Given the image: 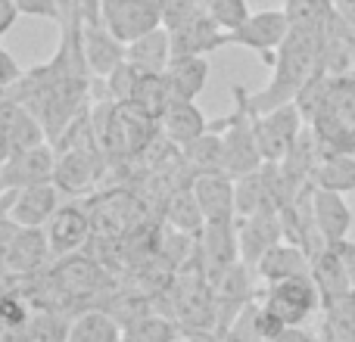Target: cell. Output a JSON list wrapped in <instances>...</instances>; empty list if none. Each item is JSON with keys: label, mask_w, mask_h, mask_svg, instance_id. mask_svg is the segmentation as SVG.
Instances as JSON below:
<instances>
[{"label": "cell", "mask_w": 355, "mask_h": 342, "mask_svg": "<svg viewBox=\"0 0 355 342\" xmlns=\"http://www.w3.org/2000/svg\"><path fill=\"white\" fill-rule=\"evenodd\" d=\"M321 44H324V35L300 28L290 31V37L281 44L275 56L271 81L262 91L250 93V109L271 112L284 103H296V97L306 91V84L321 72Z\"/></svg>", "instance_id": "1"}, {"label": "cell", "mask_w": 355, "mask_h": 342, "mask_svg": "<svg viewBox=\"0 0 355 342\" xmlns=\"http://www.w3.org/2000/svg\"><path fill=\"white\" fill-rule=\"evenodd\" d=\"M50 287L62 296L66 302H103L110 296V274L103 271V264L94 255H62L60 262L50 268Z\"/></svg>", "instance_id": "2"}, {"label": "cell", "mask_w": 355, "mask_h": 342, "mask_svg": "<svg viewBox=\"0 0 355 342\" xmlns=\"http://www.w3.org/2000/svg\"><path fill=\"white\" fill-rule=\"evenodd\" d=\"M265 308L275 318H281L287 327H300L312 318L321 308V293L315 287L312 274H300V277H287V280L268 283L259 296Z\"/></svg>", "instance_id": "3"}, {"label": "cell", "mask_w": 355, "mask_h": 342, "mask_svg": "<svg viewBox=\"0 0 355 342\" xmlns=\"http://www.w3.org/2000/svg\"><path fill=\"white\" fill-rule=\"evenodd\" d=\"M290 19L284 10H259L250 12L243 25H237L234 31H227V47H246L252 53H259V60L265 66H275V56L281 50V44L290 37Z\"/></svg>", "instance_id": "4"}, {"label": "cell", "mask_w": 355, "mask_h": 342, "mask_svg": "<svg viewBox=\"0 0 355 342\" xmlns=\"http://www.w3.org/2000/svg\"><path fill=\"white\" fill-rule=\"evenodd\" d=\"M110 159L97 143L91 147H62L56 150L53 183L62 190V196H81L97 187V181L106 174Z\"/></svg>", "instance_id": "5"}, {"label": "cell", "mask_w": 355, "mask_h": 342, "mask_svg": "<svg viewBox=\"0 0 355 342\" xmlns=\"http://www.w3.org/2000/svg\"><path fill=\"white\" fill-rule=\"evenodd\" d=\"M306 116H302L300 103H284L271 112H256V137L259 150H262L265 162H284L293 143L300 141L302 128H306Z\"/></svg>", "instance_id": "6"}, {"label": "cell", "mask_w": 355, "mask_h": 342, "mask_svg": "<svg viewBox=\"0 0 355 342\" xmlns=\"http://www.w3.org/2000/svg\"><path fill=\"white\" fill-rule=\"evenodd\" d=\"M60 206L62 190L53 181L0 193V215H10L19 227H47V221L53 218Z\"/></svg>", "instance_id": "7"}, {"label": "cell", "mask_w": 355, "mask_h": 342, "mask_svg": "<svg viewBox=\"0 0 355 342\" xmlns=\"http://www.w3.org/2000/svg\"><path fill=\"white\" fill-rule=\"evenodd\" d=\"M44 141H47L44 125L12 97H0V165Z\"/></svg>", "instance_id": "8"}, {"label": "cell", "mask_w": 355, "mask_h": 342, "mask_svg": "<svg viewBox=\"0 0 355 342\" xmlns=\"http://www.w3.org/2000/svg\"><path fill=\"white\" fill-rule=\"evenodd\" d=\"M53 168H56V147L50 141L37 143L31 150H22V153H16L12 159H6L0 165V193L53 181Z\"/></svg>", "instance_id": "9"}, {"label": "cell", "mask_w": 355, "mask_h": 342, "mask_svg": "<svg viewBox=\"0 0 355 342\" xmlns=\"http://www.w3.org/2000/svg\"><path fill=\"white\" fill-rule=\"evenodd\" d=\"M103 22L119 41L131 44L147 31L159 28L162 12L153 0H103Z\"/></svg>", "instance_id": "10"}, {"label": "cell", "mask_w": 355, "mask_h": 342, "mask_svg": "<svg viewBox=\"0 0 355 342\" xmlns=\"http://www.w3.org/2000/svg\"><path fill=\"white\" fill-rule=\"evenodd\" d=\"M47 243H50V252L53 258H62V255H72L78 252L81 246H87L91 240V231H94V221L87 215L85 206L78 202H62L56 208V215L47 221Z\"/></svg>", "instance_id": "11"}, {"label": "cell", "mask_w": 355, "mask_h": 342, "mask_svg": "<svg viewBox=\"0 0 355 342\" xmlns=\"http://www.w3.org/2000/svg\"><path fill=\"white\" fill-rule=\"evenodd\" d=\"M284 240V224L281 212L268 208V212L250 215V218H237V243H240V262L246 268L256 271L262 255Z\"/></svg>", "instance_id": "12"}, {"label": "cell", "mask_w": 355, "mask_h": 342, "mask_svg": "<svg viewBox=\"0 0 355 342\" xmlns=\"http://www.w3.org/2000/svg\"><path fill=\"white\" fill-rule=\"evenodd\" d=\"M50 255H53V252H50L47 231H44V227H19L3 252V274L35 277L47 268Z\"/></svg>", "instance_id": "13"}, {"label": "cell", "mask_w": 355, "mask_h": 342, "mask_svg": "<svg viewBox=\"0 0 355 342\" xmlns=\"http://www.w3.org/2000/svg\"><path fill=\"white\" fill-rule=\"evenodd\" d=\"M81 50H85V60L97 78L112 75L128 60V44L119 41L103 19H97V22H81Z\"/></svg>", "instance_id": "14"}, {"label": "cell", "mask_w": 355, "mask_h": 342, "mask_svg": "<svg viewBox=\"0 0 355 342\" xmlns=\"http://www.w3.org/2000/svg\"><path fill=\"white\" fill-rule=\"evenodd\" d=\"M168 37H172V56H209L227 47V31L202 10L168 31Z\"/></svg>", "instance_id": "15"}, {"label": "cell", "mask_w": 355, "mask_h": 342, "mask_svg": "<svg viewBox=\"0 0 355 342\" xmlns=\"http://www.w3.org/2000/svg\"><path fill=\"white\" fill-rule=\"evenodd\" d=\"M312 215H315V227H318L321 240H324L327 246H340L343 240H349L355 215H352L343 193H334V190H324V187H312Z\"/></svg>", "instance_id": "16"}, {"label": "cell", "mask_w": 355, "mask_h": 342, "mask_svg": "<svg viewBox=\"0 0 355 342\" xmlns=\"http://www.w3.org/2000/svg\"><path fill=\"white\" fill-rule=\"evenodd\" d=\"M193 193L200 202L206 224H231L237 221V199H234V177L227 171L215 174H196Z\"/></svg>", "instance_id": "17"}, {"label": "cell", "mask_w": 355, "mask_h": 342, "mask_svg": "<svg viewBox=\"0 0 355 342\" xmlns=\"http://www.w3.org/2000/svg\"><path fill=\"white\" fill-rule=\"evenodd\" d=\"M312 280L321 293V308L331 305L337 299H346V296H355L352 293V283H349V274H346V264H343V255H340L337 246H324L321 252L312 255Z\"/></svg>", "instance_id": "18"}, {"label": "cell", "mask_w": 355, "mask_h": 342, "mask_svg": "<svg viewBox=\"0 0 355 342\" xmlns=\"http://www.w3.org/2000/svg\"><path fill=\"white\" fill-rule=\"evenodd\" d=\"M209 125L212 122L202 116V109L193 100H172L168 109L162 112V118H159V134L166 137L168 143H175V147H187L190 141L206 134Z\"/></svg>", "instance_id": "19"}, {"label": "cell", "mask_w": 355, "mask_h": 342, "mask_svg": "<svg viewBox=\"0 0 355 342\" xmlns=\"http://www.w3.org/2000/svg\"><path fill=\"white\" fill-rule=\"evenodd\" d=\"M312 271V258L302 246L290 243V240H281L277 246H271L262 255V262L256 264V277L268 287V283L287 280V277H300Z\"/></svg>", "instance_id": "20"}, {"label": "cell", "mask_w": 355, "mask_h": 342, "mask_svg": "<svg viewBox=\"0 0 355 342\" xmlns=\"http://www.w3.org/2000/svg\"><path fill=\"white\" fill-rule=\"evenodd\" d=\"M166 81L175 100H196L209 84V56H172Z\"/></svg>", "instance_id": "21"}, {"label": "cell", "mask_w": 355, "mask_h": 342, "mask_svg": "<svg viewBox=\"0 0 355 342\" xmlns=\"http://www.w3.org/2000/svg\"><path fill=\"white\" fill-rule=\"evenodd\" d=\"M128 62L137 69V72L147 75H162L172 62V37H168V28H153L144 37L128 44Z\"/></svg>", "instance_id": "22"}, {"label": "cell", "mask_w": 355, "mask_h": 342, "mask_svg": "<svg viewBox=\"0 0 355 342\" xmlns=\"http://www.w3.org/2000/svg\"><path fill=\"white\" fill-rule=\"evenodd\" d=\"M66 342H122V324L100 305L85 308L69 321Z\"/></svg>", "instance_id": "23"}, {"label": "cell", "mask_w": 355, "mask_h": 342, "mask_svg": "<svg viewBox=\"0 0 355 342\" xmlns=\"http://www.w3.org/2000/svg\"><path fill=\"white\" fill-rule=\"evenodd\" d=\"M184 165L190 174H215V171H225V137L218 128L209 125L206 134H200L196 141H190L187 147H181Z\"/></svg>", "instance_id": "24"}, {"label": "cell", "mask_w": 355, "mask_h": 342, "mask_svg": "<svg viewBox=\"0 0 355 342\" xmlns=\"http://www.w3.org/2000/svg\"><path fill=\"white\" fill-rule=\"evenodd\" d=\"M166 224L175 231H184L190 237H200L206 231V215H202L200 202H196L193 183H181L168 193L166 199Z\"/></svg>", "instance_id": "25"}, {"label": "cell", "mask_w": 355, "mask_h": 342, "mask_svg": "<svg viewBox=\"0 0 355 342\" xmlns=\"http://www.w3.org/2000/svg\"><path fill=\"white\" fill-rule=\"evenodd\" d=\"M315 187L334 190V193H352L355 190V153L349 150H324L312 177Z\"/></svg>", "instance_id": "26"}, {"label": "cell", "mask_w": 355, "mask_h": 342, "mask_svg": "<svg viewBox=\"0 0 355 342\" xmlns=\"http://www.w3.org/2000/svg\"><path fill=\"white\" fill-rule=\"evenodd\" d=\"M69 321L60 308L35 305L22 327V342H66L69 339Z\"/></svg>", "instance_id": "27"}, {"label": "cell", "mask_w": 355, "mask_h": 342, "mask_svg": "<svg viewBox=\"0 0 355 342\" xmlns=\"http://www.w3.org/2000/svg\"><path fill=\"white\" fill-rule=\"evenodd\" d=\"M284 12L290 19V28L315 31V35H324L337 19L331 0H284Z\"/></svg>", "instance_id": "28"}, {"label": "cell", "mask_w": 355, "mask_h": 342, "mask_svg": "<svg viewBox=\"0 0 355 342\" xmlns=\"http://www.w3.org/2000/svg\"><path fill=\"white\" fill-rule=\"evenodd\" d=\"M172 91H168V81H166V72L162 75H147L141 72L137 75V84H135V93H131L128 103L137 106V109L144 112V116L156 118L159 122L162 112L168 109V103H172Z\"/></svg>", "instance_id": "29"}, {"label": "cell", "mask_w": 355, "mask_h": 342, "mask_svg": "<svg viewBox=\"0 0 355 342\" xmlns=\"http://www.w3.org/2000/svg\"><path fill=\"white\" fill-rule=\"evenodd\" d=\"M181 336V324L159 312H150L122 327V342H178Z\"/></svg>", "instance_id": "30"}, {"label": "cell", "mask_w": 355, "mask_h": 342, "mask_svg": "<svg viewBox=\"0 0 355 342\" xmlns=\"http://www.w3.org/2000/svg\"><path fill=\"white\" fill-rule=\"evenodd\" d=\"M100 308H106V312L125 327V324H131V321H137V318L153 312V302H150V296H144V293L125 289V293H110Z\"/></svg>", "instance_id": "31"}, {"label": "cell", "mask_w": 355, "mask_h": 342, "mask_svg": "<svg viewBox=\"0 0 355 342\" xmlns=\"http://www.w3.org/2000/svg\"><path fill=\"white\" fill-rule=\"evenodd\" d=\"M200 10L209 19H215L225 31H234L237 25H243L252 12L246 0H200Z\"/></svg>", "instance_id": "32"}, {"label": "cell", "mask_w": 355, "mask_h": 342, "mask_svg": "<svg viewBox=\"0 0 355 342\" xmlns=\"http://www.w3.org/2000/svg\"><path fill=\"white\" fill-rule=\"evenodd\" d=\"M221 342H265L262 330H259V299H252L250 305L243 308V314L234 321L231 330L225 333Z\"/></svg>", "instance_id": "33"}, {"label": "cell", "mask_w": 355, "mask_h": 342, "mask_svg": "<svg viewBox=\"0 0 355 342\" xmlns=\"http://www.w3.org/2000/svg\"><path fill=\"white\" fill-rule=\"evenodd\" d=\"M137 75H141V72H137V69L131 66L128 60H125L112 75H106L103 81H106V91H110V100H112V103H128L131 93H135Z\"/></svg>", "instance_id": "34"}, {"label": "cell", "mask_w": 355, "mask_h": 342, "mask_svg": "<svg viewBox=\"0 0 355 342\" xmlns=\"http://www.w3.org/2000/svg\"><path fill=\"white\" fill-rule=\"evenodd\" d=\"M159 12H162V28L172 31L200 12V0H159Z\"/></svg>", "instance_id": "35"}, {"label": "cell", "mask_w": 355, "mask_h": 342, "mask_svg": "<svg viewBox=\"0 0 355 342\" xmlns=\"http://www.w3.org/2000/svg\"><path fill=\"white\" fill-rule=\"evenodd\" d=\"M22 16L35 19H50V22H62V6L60 0H16Z\"/></svg>", "instance_id": "36"}, {"label": "cell", "mask_w": 355, "mask_h": 342, "mask_svg": "<svg viewBox=\"0 0 355 342\" xmlns=\"http://www.w3.org/2000/svg\"><path fill=\"white\" fill-rule=\"evenodd\" d=\"M22 75H25V69L19 66L10 50H3V44H0V93L6 97V91H12V87L22 81Z\"/></svg>", "instance_id": "37"}, {"label": "cell", "mask_w": 355, "mask_h": 342, "mask_svg": "<svg viewBox=\"0 0 355 342\" xmlns=\"http://www.w3.org/2000/svg\"><path fill=\"white\" fill-rule=\"evenodd\" d=\"M268 342H321V336H315L312 330H306V327H284L277 336H271Z\"/></svg>", "instance_id": "38"}, {"label": "cell", "mask_w": 355, "mask_h": 342, "mask_svg": "<svg viewBox=\"0 0 355 342\" xmlns=\"http://www.w3.org/2000/svg\"><path fill=\"white\" fill-rule=\"evenodd\" d=\"M22 16L19 12V6H16V0H0V37L6 35V31L16 25V19Z\"/></svg>", "instance_id": "39"}, {"label": "cell", "mask_w": 355, "mask_h": 342, "mask_svg": "<svg viewBox=\"0 0 355 342\" xmlns=\"http://www.w3.org/2000/svg\"><path fill=\"white\" fill-rule=\"evenodd\" d=\"M334 12L349 31H355V0H334Z\"/></svg>", "instance_id": "40"}, {"label": "cell", "mask_w": 355, "mask_h": 342, "mask_svg": "<svg viewBox=\"0 0 355 342\" xmlns=\"http://www.w3.org/2000/svg\"><path fill=\"white\" fill-rule=\"evenodd\" d=\"M340 255H343V264H346V274H349V283H352V293H355V240H343L337 246Z\"/></svg>", "instance_id": "41"}, {"label": "cell", "mask_w": 355, "mask_h": 342, "mask_svg": "<svg viewBox=\"0 0 355 342\" xmlns=\"http://www.w3.org/2000/svg\"><path fill=\"white\" fill-rule=\"evenodd\" d=\"M331 3H334V0H331Z\"/></svg>", "instance_id": "42"}]
</instances>
